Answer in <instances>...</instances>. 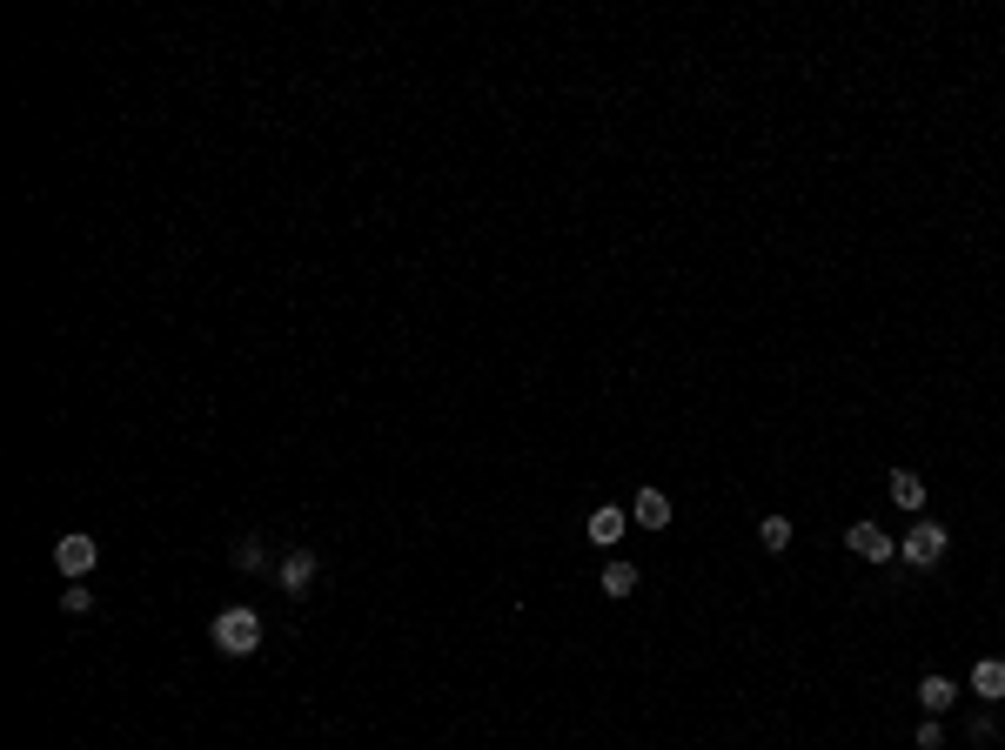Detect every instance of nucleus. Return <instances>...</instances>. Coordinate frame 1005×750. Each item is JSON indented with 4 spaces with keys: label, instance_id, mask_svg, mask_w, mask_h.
I'll list each match as a JSON object with an SVG mask.
<instances>
[{
    "label": "nucleus",
    "instance_id": "obj_1",
    "mask_svg": "<svg viewBox=\"0 0 1005 750\" xmlns=\"http://www.w3.org/2000/svg\"><path fill=\"white\" fill-rule=\"evenodd\" d=\"M208 643H215L222 657H255V650H262V617H255L248 603H235V610H222V617L208 623Z\"/></svg>",
    "mask_w": 1005,
    "mask_h": 750
},
{
    "label": "nucleus",
    "instance_id": "obj_2",
    "mask_svg": "<svg viewBox=\"0 0 1005 750\" xmlns=\"http://www.w3.org/2000/svg\"><path fill=\"white\" fill-rule=\"evenodd\" d=\"M945 536H952V530H945V523H932V516H925V523H912V530H905V543H898V556H905L912 570H938V563H945Z\"/></svg>",
    "mask_w": 1005,
    "mask_h": 750
},
{
    "label": "nucleus",
    "instance_id": "obj_3",
    "mask_svg": "<svg viewBox=\"0 0 1005 750\" xmlns=\"http://www.w3.org/2000/svg\"><path fill=\"white\" fill-rule=\"evenodd\" d=\"M94 563H101V543H94V536L74 530V536H61V543H54V570L74 576V583H81V576H94Z\"/></svg>",
    "mask_w": 1005,
    "mask_h": 750
},
{
    "label": "nucleus",
    "instance_id": "obj_4",
    "mask_svg": "<svg viewBox=\"0 0 1005 750\" xmlns=\"http://www.w3.org/2000/svg\"><path fill=\"white\" fill-rule=\"evenodd\" d=\"M845 543H851V556H865V563H892V556H898V543L878 530V523H851Z\"/></svg>",
    "mask_w": 1005,
    "mask_h": 750
},
{
    "label": "nucleus",
    "instance_id": "obj_5",
    "mask_svg": "<svg viewBox=\"0 0 1005 750\" xmlns=\"http://www.w3.org/2000/svg\"><path fill=\"white\" fill-rule=\"evenodd\" d=\"M322 576V563H315V550H289L282 556V590L289 596H309V583Z\"/></svg>",
    "mask_w": 1005,
    "mask_h": 750
},
{
    "label": "nucleus",
    "instance_id": "obj_6",
    "mask_svg": "<svg viewBox=\"0 0 1005 750\" xmlns=\"http://www.w3.org/2000/svg\"><path fill=\"white\" fill-rule=\"evenodd\" d=\"M972 690L985 704H1005V657H979L972 663Z\"/></svg>",
    "mask_w": 1005,
    "mask_h": 750
},
{
    "label": "nucleus",
    "instance_id": "obj_7",
    "mask_svg": "<svg viewBox=\"0 0 1005 750\" xmlns=\"http://www.w3.org/2000/svg\"><path fill=\"white\" fill-rule=\"evenodd\" d=\"M630 516H637L644 530H664L670 523V496L664 489H637V496H630Z\"/></svg>",
    "mask_w": 1005,
    "mask_h": 750
},
{
    "label": "nucleus",
    "instance_id": "obj_8",
    "mask_svg": "<svg viewBox=\"0 0 1005 750\" xmlns=\"http://www.w3.org/2000/svg\"><path fill=\"white\" fill-rule=\"evenodd\" d=\"M624 530H630V516H624V509H610V503H603L597 516H590V543H597V550L624 543Z\"/></svg>",
    "mask_w": 1005,
    "mask_h": 750
},
{
    "label": "nucleus",
    "instance_id": "obj_9",
    "mask_svg": "<svg viewBox=\"0 0 1005 750\" xmlns=\"http://www.w3.org/2000/svg\"><path fill=\"white\" fill-rule=\"evenodd\" d=\"M952 697H959V690H952V677H925V684H918L925 717H945V710H952Z\"/></svg>",
    "mask_w": 1005,
    "mask_h": 750
},
{
    "label": "nucleus",
    "instance_id": "obj_10",
    "mask_svg": "<svg viewBox=\"0 0 1005 750\" xmlns=\"http://www.w3.org/2000/svg\"><path fill=\"white\" fill-rule=\"evenodd\" d=\"M892 503L898 509H925V483H918L912 469H892Z\"/></svg>",
    "mask_w": 1005,
    "mask_h": 750
},
{
    "label": "nucleus",
    "instance_id": "obj_11",
    "mask_svg": "<svg viewBox=\"0 0 1005 750\" xmlns=\"http://www.w3.org/2000/svg\"><path fill=\"white\" fill-rule=\"evenodd\" d=\"M758 543H764L771 556H784V550H791V516H764V523H758Z\"/></svg>",
    "mask_w": 1005,
    "mask_h": 750
},
{
    "label": "nucleus",
    "instance_id": "obj_12",
    "mask_svg": "<svg viewBox=\"0 0 1005 750\" xmlns=\"http://www.w3.org/2000/svg\"><path fill=\"white\" fill-rule=\"evenodd\" d=\"M630 590H637V570H630V563H610V570H603V596H630Z\"/></svg>",
    "mask_w": 1005,
    "mask_h": 750
},
{
    "label": "nucleus",
    "instance_id": "obj_13",
    "mask_svg": "<svg viewBox=\"0 0 1005 750\" xmlns=\"http://www.w3.org/2000/svg\"><path fill=\"white\" fill-rule=\"evenodd\" d=\"M61 610H67V617H88V610H94V590H88V583L61 590Z\"/></svg>",
    "mask_w": 1005,
    "mask_h": 750
},
{
    "label": "nucleus",
    "instance_id": "obj_14",
    "mask_svg": "<svg viewBox=\"0 0 1005 750\" xmlns=\"http://www.w3.org/2000/svg\"><path fill=\"white\" fill-rule=\"evenodd\" d=\"M262 563H268V550L255 543V536H248V543H235V570H248V576H255Z\"/></svg>",
    "mask_w": 1005,
    "mask_h": 750
},
{
    "label": "nucleus",
    "instance_id": "obj_15",
    "mask_svg": "<svg viewBox=\"0 0 1005 750\" xmlns=\"http://www.w3.org/2000/svg\"><path fill=\"white\" fill-rule=\"evenodd\" d=\"M938 744H945V724H938V717H925V724H918V750H938Z\"/></svg>",
    "mask_w": 1005,
    "mask_h": 750
}]
</instances>
